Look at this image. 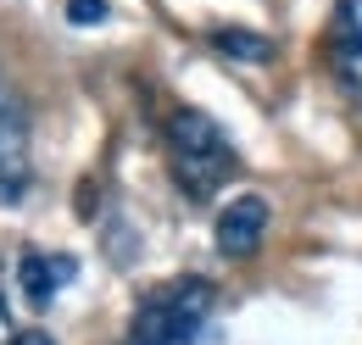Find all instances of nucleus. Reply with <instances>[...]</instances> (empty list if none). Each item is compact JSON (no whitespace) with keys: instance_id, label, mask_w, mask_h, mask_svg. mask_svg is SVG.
Here are the masks:
<instances>
[{"instance_id":"nucleus-6","label":"nucleus","mask_w":362,"mask_h":345,"mask_svg":"<svg viewBox=\"0 0 362 345\" xmlns=\"http://www.w3.org/2000/svg\"><path fill=\"white\" fill-rule=\"evenodd\" d=\"M73 279H78V257H67V251H40V245H28V251L17 257V290H23L28 306H50L56 290L73 284Z\"/></svg>"},{"instance_id":"nucleus-8","label":"nucleus","mask_w":362,"mask_h":345,"mask_svg":"<svg viewBox=\"0 0 362 345\" xmlns=\"http://www.w3.org/2000/svg\"><path fill=\"white\" fill-rule=\"evenodd\" d=\"M106 0H67V17L78 23V28H95V23H106Z\"/></svg>"},{"instance_id":"nucleus-4","label":"nucleus","mask_w":362,"mask_h":345,"mask_svg":"<svg viewBox=\"0 0 362 345\" xmlns=\"http://www.w3.org/2000/svg\"><path fill=\"white\" fill-rule=\"evenodd\" d=\"M323 67L351 100V112H362V0H334L323 28Z\"/></svg>"},{"instance_id":"nucleus-3","label":"nucleus","mask_w":362,"mask_h":345,"mask_svg":"<svg viewBox=\"0 0 362 345\" xmlns=\"http://www.w3.org/2000/svg\"><path fill=\"white\" fill-rule=\"evenodd\" d=\"M34 184V123L17 84L0 73V206H17Z\"/></svg>"},{"instance_id":"nucleus-10","label":"nucleus","mask_w":362,"mask_h":345,"mask_svg":"<svg viewBox=\"0 0 362 345\" xmlns=\"http://www.w3.org/2000/svg\"><path fill=\"white\" fill-rule=\"evenodd\" d=\"M17 345H56V340H50L45 329H28V334H17Z\"/></svg>"},{"instance_id":"nucleus-2","label":"nucleus","mask_w":362,"mask_h":345,"mask_svg":"<svg viewBox=\"0 0 362 345\" xmlns=\"http://www.w3.org/2000/svg\"><path fill=\"white\" fill-rule=\"evenodd\" d=\"M218 284L201 273H179L168 284H151L129 312L123 345H212Z\"/></svg>"},{"instance_id":"nucleus-9","label":"nucleus","mask_w":362,"mask_h":345,"mask_svg":"<svg viewBox=\"0 0 362 345\" xmlns=\"http://www.w3.org/2000/svg\"><path fill=\"white\" fill-rule=\"evenodd\" d=\"M0 345H17V329H11V306H6V290H0Z\"/></svg>"},{"instance_id":"nucleus-7","label":"nucleus","mask_w":362,"mask_h":345,"mask_svg":"<svg viewBox=\"0 0 362 345\" xmlns=\"http://www.w3.org/2000/svg\"><path fill=\"white\" fill-rule=\"evenodd\" d=\"M212 50H223L234 62H273L279 45L268 34H251V28H212Z\"/></svg>"},{"instance_id":"nucleus-5","label":"nucleus","mask_w":362,"mask_h":345,"mask_svg":"<svg viewBox=\"0 0 362 345\" xmlns=\"http://www.w3.org/2000/svg\"><path fill=\"white\" fill-rule=\"evenodd\" d=\"M268 195H257V189H245V195H234L218 223H212V240H218V251L228 262H245L262 251V234H268Z\"/></svg>"},{"instance_id":"nucleus-1","label":"nucleus","mask_w":362,"mask_h":345,"mask_svg":"<svg viewBox=\"0 0 362 345\" xmlns=\"http://www.w3.org/2000/svg\"><path fill=\"white\" fill-rule=\"evenodd\" d=\"M162 151H168V178L179 184L184 201H212L228 178L240 172V151L223 134L218 117H206L201 106H173L162 117Z\"/></svg>"}]
</instances>
